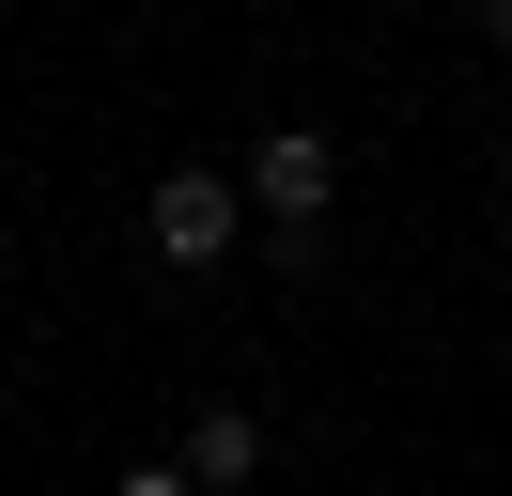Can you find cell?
<instances>
[{"instance_id": "cell-1", "label": "cell", "mask_w": 512, "mask_h": 496, "mask_svg": "<svg viewBox=\"0 0 512 496\" xmlns=\"http://www.w3.org/2000/svg\"><path fill=\"white\" fill-rule=\"evenodd\" d=\"M249 202L280 217L295 248H311V233H326V202H342V155H326L311 124H264V140H249Z\"/></svg>"}, {"instance_id": "cell-2", "label": "cell", "mask_w": 512, "mask_h": 496, "mask_svg": "<svg viewBox=\"0 0 512 496\" xmlns=\"http://www.w3.org/2000/svg\"><path fill=\"white\" fill-rule=\"evenodd\" d=\"M140 233H156V264H233V171H171Z\"/></svg>"}, {"instance_id": "cell-3", "label": "cell", "mask_w": 512, "mask_h": 496, "mask_svg": "<svg viewBox=\"0 0 512 496\" xmlns=\"http://www.w3.org/2000/svg\"><path fill=\"white\" fill-rule=\"evenodd\" d=\"M171 465H187V496H249V465H264V419H249V403H202Z\"/></svg>"}, {"instance_id": "cell-4", "label": "cell", "mask_w": 512, "mask_h": 496, "mask_svg": "<svg viewBox=\"0 0 512 496\" xmlns=\"http://www.w3.org/2000/svg\"><path fill=\"white\" fill-rule=\"evenodd\" d=\"M109 496H187V465H125V481H109Z\"/></svg>"}, {"instance_id": "cell-5", "label": "cell", "mask_w": 512, "mask_h": 496, "mask_svg": "<svg viewBox=\"0 0 512 496\" xmlns=\"http://www.w3.org/2000/svg\"><path fill=\"white\" fill-rule=\"evenodd\" d=\"M481 31H497V47H512V0H481Z\"/></svg>"}]
</instances>
